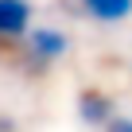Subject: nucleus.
<instances>
[{
    "mask_svg": "<svg viewBox=\"0 0 132 132\" xmlns=\"http://www.w3.org/2000/svg\"><path fill=\"white\" fill-rule=\"evenodd\" d=\"M31 23L27 0H0V35H23Z\"/></svg>",
    "mask_w": 132,
    "mask_h": 132,
    "instance_id": "obj_1",
    "label": "nucleus"
},
{
    "mask_svg": "<svg viewBox=\"0 0 132 132\" xmlns=\"http://www.w3.org/2000/svg\"><path fill=\"white\" fill-rule=\"evenodd\" d=\"M82 8L97 23H120L124 16H132V0H82Z\"/></svg>",
    "mask_w": 132,
    "mask_h": 132,
    "instance_id": "obj_2",
    "label": "nucleus"
},
{
    "mask_svg": "<svg viewBox=\"0 0 132 132\" xmlns=\"http://www.w3.org/2000/svg\"><path fill=\"white\" fill-rule=\"evenodd\" d=\"M78 109H82V120H86V124H109V120H113V105H109V97L97 93V89H86L82 101H78Z\"/></svg>",
    "mask_w": 132,
    "mask_h": 132,
    "instance_id": "obj_3",
    "label": "nucleus"
},
{
    "mask_svg": "<svg viewBox=\"0 0 132 132\" xmlns=\"http://www.w3.org/2000/svg\"><path fill=\"white\" fill-rule=\"evenodd\" d=\"M31 51H35L39 58H58V54L66 51V35L54 31V27H35V35H31Z\"/></svg>",
    "mask_w": 132,
    "mask_h": 132,
    "instance_id": "obj_4",
    "label": "nucleus"
},
{
    "mask_svg": "<svg viewBox=\"0 0 132 132\" xmlns=\"http://www.w3.org/2000/svg\"><path fill=\"white\" fill-rule=\"evenodd\" d=\"M105 132H132V120H128V117H113V120L105 124Z\"/></svg>",
    "mask_w": 132,
    "mask_h": 132,
    "instance_id": "obj_5",
    "label": "nucleus"
}]
</instances>
